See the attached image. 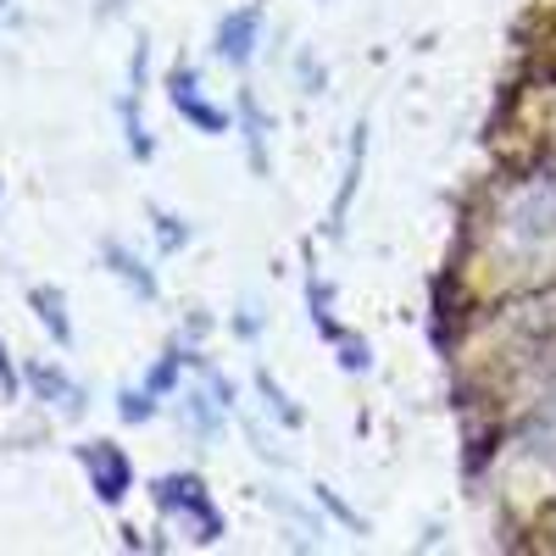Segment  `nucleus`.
I'll return each mask as SVG.
<instances>
[{"label":"nucleus","instance_id":"0eeeda50","mask_svg":"<svg viewBox=\"0 0 556 556\" xmlns=\"http://www.w3.org/2000/svg\"><path fill=\"white\" fill-rule=\"evenodd\" d=\"M106 256H112V262H117V273H123V278H128V285H134V290H139V295H146V301H151V295H156V278H151V273H139V262H128V256H123V251H117V245H106Z\"/></svg>","mask_w":556,"mask_h":556},{"label":"nucleus","instance_id":"7ed1b4c3","mask_svg":"<svg viewBox=\"0 0 556 556\" xmlns=\"http://www.w3.org/2000/svg\"><path fill=\"white\" fill-rule=\"evenodd\" d=\"M256 34H262V7H240L235 17H223V28H217V56L245 67L256 56Z\"/></svg>","mask_w":556,"mask_h":556},{"label":"nucleus","instance_id":"f257e3e1","mask_svg":"<svg viewBox=\"0 0 556 556\" xmlns=\"http://www.w3.org/2000/svg\"><path fill=\"white\" fill-rule=\"evenodd\" d=\"M156 506L195 518V540H217L223 534V518H217V506L206 501L201 479H156Z\"/></svg>","mask_w":556,"mask_h":556},{"label":"nucleus","instance_id":"39448f33","mask_svg":"<svg viewBox=\"0 0 556 556\" xmlns=\"http://www.w3.org/2000/svg\"><path fill=\"white\" fill-rule=\"evenodd\" d=\"M34 306H39V317H45V329H51L62 345L73 340V329H67V312H62V295L56 290H34Z\"/></svg>","mask_w":556,"mask_h":556},{"label":"nucleus","instance_id":"423d86ee","mask_svg":"<svg viewBox=\"0 0 556 556\" xmlns=\"http://www.w3.org/2000/svg\"><path fill=\"white\" fill-rule=\"evenodd\" d=\"M34 384H39L45 395H51V401H62L67 412H78V406H84V401H78V390H73L62 374H51V367H34Z\"/></svg>","mask_w":556,"mask_h":556},{"label":"nucleus","instance_id":"6e6552de","mask_svg":"<svg viewBox=\"0 0 556 556\" xmlns=\"http://www.w3.org/2000/svg\"><path fill=\"white\" fill-rule=\"evenodd\" d=\"M0 390H7V395L17 390V374H12V362H7V351H0Z\"/></svg>","mask_w":556,"mask_h":556},{"label":"nucleus","instance_id":"20e7f679","mask_svg":"<svg viewBox=\"0 0 556 556\" xmlns=\"http://www.w3.org/2000/svg\"><path fill=\"white\" fill-rule=\"evenodd\" d=\"M173 106L190 117L201 134H223V128H228V112H217V106L201 101V84H195L190 67H178V73H173Z\"/></svg>","mask_w":556,"mask_h":556},{"label":"nucleus","instance_id":"f03ea898","mask_svg":"<svg viewBox=\"0 0 556 556\" xmlns=\"http://www.w3.org/2000/svg\"><path fill=\"white\" fill-rule=\"evenodd\" d=\"M84 468H89V479H96V495H101L106 506H117V501L128 495V484H134V468H128V456H123L117 445H84Z\"/></svg>","mask_w":556,"mask_h":556}]
</instances>
